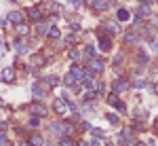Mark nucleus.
Here are the masks:
<instances>
[{"instance_id": "4468645a", "label": "nucleus", "mask_w": 158, "mask_h": 146, "mask_svg": "<svg viewBox=\"0 0 158 146\" xmlns=\"http://www.w3.org/2000/svg\"><path fill=\"white\" fill-rule=\"evenodd\" d=\"M49 36H51V38H59V36H61V32L57 30V28H49V32H47Z\"/></svg>"}, {"instance_id": "dca6fc26", "label": "nucleus", "mask_w": 158, "mask_h": 146, "mask_svg": "<svg viewBox=\"0 0 158 146\" xmlns=\"http://www.w3.org/2000/svg\"><path fill=\"white\" fill-rule=\"evenodd\" d=\"M57 83H59V78H57V76H53V74H51V76H47V85H51V87H55Z\"/></svg>"}, {"instance_id": "a878e982", "label": "nucleus", "mask_w": 158, "mask_h": 146, "mask_svg": "<svg viewBox=\"0 0 158 146\" xmlns=\"http://www.w3.org/2000/svg\"><path fill=\"white\" fill-rule=\"evenodd\" d=\"M93 133H95V135H97V138H103V131H101V129H95Z\"/></svg>"}, {"instance_id": "2eb2a0df", "label": "nucleus", "mask_w": 158, "mask_h": 146, "mask_svg": "<svg viewBox=\"0 0 158 146\" xmlns=\"http://www.w3.org/2000/svg\"><path fill=\"white\" fill-rule=\"evenodd\" d=\"M129 17H131L129 11H125V8H122V11H118V19H120V21H127Z\"/></svg>"}, {"instance_id": "b1692460", "label": "nucleus", "mask_w": 158, "mask_h": 146, "mask_svg": "<svg viewBox=\"0 0 158 146\" xmlns=\"http://www.w3.org/2000/svg\"><path fill=\"white\" fill-rule=\"evenodd\" d=\"M4 131H6V123H0V135H4Z\"/></svg>"}, {"instance_id": "1a4fd4ad", "label": "nucleus", "mask_w": 158, "mask_h": 146, "mask_svg": "<svg viewBox=\"0 0 158 146\" xmlns=\"http://www.w3.org/2000/svg\"><path fill=\"white\" fill-rule=\"evenodd\" d=\"M28 144L30 146H42V138H40V135H30Z\"/></svg>"}, {"instance_id": "393cba45", "label": "nucleus", "mask_w": 158, "mask_h": 146, "mask_svg": "<svg viewBox=\"0 0 158 146\" xmlns=\"http://www.w3.org/2000/svg\"><path fill=\"white\" fill-rule=\"evenodd\" d=\"M19 34H28V28H25V25H21V23H19Z\"/></svg>"}, {"instance_id": "bb28decb", "label": "nucleus", "mask_w": 158, "mask_h": 146, "mask_svg": "<svg viewBox=\"0 0 158 146\" xmlns=\"http://www.w3.org/2000/svg\"><path fill=\"white\" fill-rule=\"evenodd\" d=\"M70 4L72 6H80V0H70Z\"/></svg>"}, {"instance_id": "a211bd4d", "label": "nucleus", "mask_w": 158, "mask_h": 146, "mask_svg": "<svg viewBox=\"0 0 158 146\" xmlns=\"http://www.w3.org/2000/svg\"><path fill=\"white\" fill-rule=\"evenodd\" d=\"M139 15H141V17H148V15H150V8H148V6H139Z\"/></svg>"}, {"instance_id": "f8f14e48", "label": "nucleus", "mask_w": 158, "mask_h": 146, "mask_svg": "<svg viewBox=\"0 0 158 146\" xmlns=\"http://www.w3.org/2000/svg\"><path fill=\"white\" fill-rule=\"evenodd\" d=\"M99 44H101V49H103V51H108V49H110V44H112V42H110V38H105V36H103V38L99 40Z\"/></svg>"}, {"instance_id": "6e6552de", "label": "nucleus", "mask_w": 158, "mask_h": 146, "mask_svg": "<svg viewBox=\"0 0 158 146\" xmlns=\"http://www.w3.org/2000/svg\"><path fill=\"white\" fill-rule=\"evenodd\" d=\"M101 70H103V61H99V59L95 61V59H93V61H91V72H101Z\"/></svg>"}, {"instance_id": "ddd939ff", "label": "nucleus", "mask_w": 158, "mask_h": 146, "mask_svg": "<svg viewBox=\"0 0 158 146\" xmlns=\"http://www.w3.org/2000/svg\"><path fill=\"white\" fill-rule=\"evenodd\" d=\"M129 85L127 83H122V80H116V83H114V89H116V91H125Z\"/></svg>"}, {"instance_id": "39448f33", "label": "nucleus", "mask_w": 158, "mask_h": 146, "mask_svg": "<svg viewBox=\"0 0 158 146\" xmlns=\"http://www.w3.org/2000/svg\"><path fill=\"white\" fill-rule=\"evenodd\" d=\"M70 74H72L74 78H78V83H82V80L86 78V76H84V70H82V68H78V66H74V68H72V72H70Z\"/></svg>"}, {"instance_id": "9d476101", "label": "nucleus", "mask_w": 158, "mask_h": 146, "mask_svg": "<svg viewBox=\"0 0 158 146\" xmlns=\"http://www.w3.org/2000/svg\"><path fill=\"white\" fill-rule=\"evenodd\" d=\"M30 17H32L34 21H40V19H42V13H40V8H32V11H30Z\"/></svg>"}, {"instance_id": "0eeeda50", "label": "nucleus", "mask_w": 158, "mask_h": 146, "mask_svg": "<svg viewBox=\"0 0 158 146\" xmlns=\"http://www.w3.org/2000/svg\"><path fill=\"white\" fill-rule=\"evenodd\" d=\"M91 4L95 8H99V11H105V8H108V2H105V0H91Z\"/></svg>"}, {"instance_id": "423d86ee", "label": "nucleus", "mask_w": 158, "mask_h": 146, "mask_svg": "<svg viewBox=\"0 0 158 146\" xmlns=\"http://www.w3.org/2000/svg\"><path fill=\"white\" fill-rule=\"evenodd\" d=\"M13 78H15V72H13L11 68H4V70H2V80H4V83H11Z\"/></svg>"}, {"instance_id": "9b49d317", "label": "nucleus", "mask_w": 158, "mask_h": 146, "mask_svg": "<svg viewBox=\"0 0 158 146\" xmlns=\"http://www.w3.org/2000/svg\"><path fill=\"white\" fill-rule=\"evenodd\" d=\"M63 83H65L68 87H76V78H74L72 74H68V76L63 78Z\"/></svg>"}, {"instance_id": "7ed1b4c3", "label": "nucleus", "mask_w": 158, "mask_h": 146, "mask_svg": "<svg viewBox=\"0 0 158 146\" xmlns=\"http://www.w3.org/2000/svg\"><path fill=\"white\" fill-rule=\"evenodd\" d=\"M32 91H34V95H36L38 99H42V97H47V89L42 87L40 83H34V85H32Z\"/></svg>"}, {"instance_id": "20e7f679", "label": "nucleus", "mask_w": 158, "mask_h": 146, "mask_svg": "<svg viewBox=\"0 0 158 146\" xmlns=\"http://www.w3.org/2000/svg\"><path fill=\"white\" fill-rule=\"evenodd\" d=\"M8 21H13V23L19 25V23L23 21V13H19V11H11V13H8Z\"/></svg>"}, {"instance_id": "412c9836", "label": "nucleus", "mask_w": 158, "mask_h": 146, "mask_svg": "<svg viewBox=\"0 0 158 146\" xmlns=\"http://www.w3.org/2000/svg\"><path fill=\"white\" fill-rule=\"evenodd\" d=\"M70 57H72V59H76V57H80V53H78V51L74 49V51H70Z\"/></svg>"}, {"instance_id": "cd10ccee", "label": "nucleus", "mask_w": 158, "mask_h": 146, "mask_svg": "<svg viewBox=\"0 0 158 146\" xmlns=\"http://www.w3.org/2000/svg\"><path fill=\"white\" fill-rule=\"evenodd\" d=\"M91 146H99V142H97V140H93V142H91Z\"/></svg>"}, {"instance_id": "6ab92c4d", "label": "nucleus", "mask_w": 158, "mask_h": 146, "mask_svg": "<svg viewBox=\"0 0 158 146\" xmlns=\"http://www.w3.org/2000/svg\"><path fill=\"white\" fill-rule=\"evenodd\" d=\"M38 32H40V34H47V32H49V25H47V23H40V25H38Z\"/></svg>"}, {"instance_id": "5701e85b", "label": "nucleus", "mask_w": 158, "mask_h": 146, "mask_svg": "<svg viewBox=\"0 0 158 146\" xmlns=\"http://www.w3.org/2000/svg\"><path fill=\"white\" fill-rule=\"evenodd\" d=\"M61 146H72V142H70L68 138H61Z\"/></svg>"}, {"instance_id": "f03ea898", "label": "nucleus", "mask_w": 158, "mask_h": 146, "mask_svg": "<svg viewBox=\"0 0 158 146\" xmlns=\"http://www.w3.org/2000/svg\"><path fill=\"white\" fill-rule=\"evenodd\" d=\"M30 112L36 114V116H45L47 114V108L42 106V104H30Z\"/></svg>"}, {"instance_id": "4be33fe9", "label": "nucleus", "mask_w": 158, "mask_h": 146, "mask_svg": "<svg viewBox=\"0 0 158 146\" xmlns=\"http://www.w3.org/2000/svg\"><path fill=\"white\" fill-rule=\"evenodd\" d=\"M17 51L23 53V51H25V44H23V42H17Z\"/></svg>"}, {"instance_id": "f3484780", "label": "nucleus", "mask_w": 158, "mask_h": 146, "mask_svg": "<svg viewBox=\"0 0 158 146\" xmlns=\"http://www.w3.org/2000/svg\"><path fill=\"white\" fill-rule=\"evenodd\" d=\"M82 83H84V87H86V89H95V83H93V78H89V76H86V78L82 80Z\"/></svg>"}, {"instance_id": "aec40b11", "label": "nucleus", "mask_w": 158, "mask_h": 146, "mask_svg": "<svg viewBox=\"0 0 158 146\" xmlns=\"http://www.w3.org/2000/svg\"><path fill=\"white\" fill-rule=\"evenodd\" d=\"M0 146H13V144L8 142V140L4 138V135H0Z\"/></svg>"}, {"instance_id": "f257e3e1", "label": "nucleus", "mask_w": 158, "mask_h": 146, "mask_svg": "<svg viewBox=\"0 0 158 146\" xmlns=\"http://www.w3.org/2000/svg\"><path fill=\"white\" fill-rule=\"evenodd\" d=\"M55 110H57L61 116H68V114H72V106H70L65 99L61 97V99H57V102H55Z\"/></svg>"}, {"instance_id": "c85d7f7f", "label": "nucleus", "mask_w": 158, "mask_h": 146, "mask_svg": "<svg viewBox=\"0 0 158 146\" xmlns=\"http://www.w3.org/2000/svg\"><path fill=\"white\" fill-rule=\"evenodd\" d=\"M0 44H2V38H0Z\"/></svg>"}]
</instances>
